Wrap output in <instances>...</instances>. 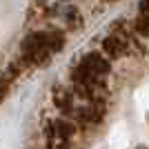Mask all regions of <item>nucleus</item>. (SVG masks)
Wrapping results in <instances>:
<instances>
[{"instance_id":"nucleus-3","label":"nucleus","mask_w":149,"mask_h":149,"mask_svg":"<svg viewBox=\"0 0 149 149\" xmlns=\"http://www.w3.org/2000/svg\"><path fill=\"white\" fill-rule=\"evenodd\" d=\"M42 138L45 149H71L78 138V125L65 116H51L42 125Z\"/></svg>"},{"instance_id":"nucleus-1","label":"nucleus","mask_w":149,"mask_h":149,"mask_svg":"<svg viewBox=\"0 0 149 149\" xmlns=\"http://www.w3.org/2000/svg\"><path fill=\"white\" fill-rule=\"evenodd\" d=\"M62 45H65V33L60 29H36L27 33L22 45H20V56L18 60H13L18 65L22 71L31 67H38V65H42L47 62L54 54L62 49Z\"/></svg>"},{"instance_id":"nucleus-2","label":"nucleus","mask_w":149,"mask_h":149,"mask_svg":"<svg viewBox=\"0 0 149 149\" xmlns=\"http://www.w3.org/2000/svg\"><path fill=\"white\" fill-rule=\"evenodd\" d=\"M109 74H111V65L100 51L85 54L71 69V87L82 93L105 96Z\"/></svg>"},{"instance_id":"nucleus-4","label":"nucleus","mask_w":149,"mask_h":149,"mask_svg":"<svg viewBox=\"0 0 149 149\" xmlns=\"http://www.w3.org/2000/svg\"><path fill=\"white\" fill-rule=\"evenodd\" d=\"M9 85H11V80L7 78V74H0V100L7 96V91H9Z\"/></svg>"}]
</instances>
